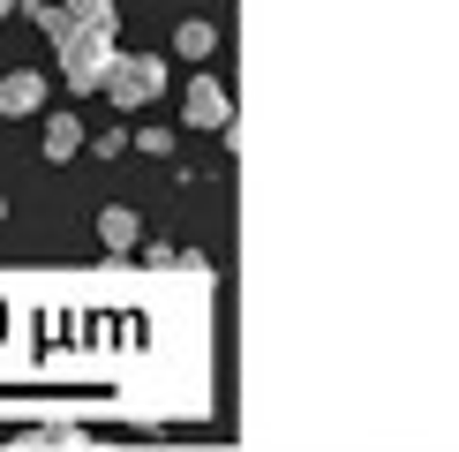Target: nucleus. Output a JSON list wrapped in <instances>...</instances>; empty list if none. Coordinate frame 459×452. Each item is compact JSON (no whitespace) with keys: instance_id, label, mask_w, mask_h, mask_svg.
Instances as JSON below:
<instances>
[{"instance_id":"nucleus-1","label":"nucleus","mask_w":459,"mask_h":452,"mask_svg":"<svg viewBox=\"0 0 459 452\" xmlns=\"http://www.w3.org/2000/svg\"><path fill=\"white\" fill-rule=\"evenodd\" d=\"M113 53H121V46H113V38H99V30H75V23H68L61 38H53V61H61V83L75 91V99H91V91L106 83Z\"/></svg>"},{"instance_id":"nucleus-2","label":"nucleus","mask_w":459,"mask_h":452,"mask_svg":"<svg viewBox=\"0 0 459 452\" xmlns=\"http://www.w3.org/2000/svg\"><path fill=\"white\" fill-rule=\"evenodd\" d=\"M159 91H166V61H159V53H113L99 99H106V106H121V113H143Z\"/></svg>"},{"instance_id":"nucleus-3","label":"nucleus","mask_w":459,"mask_h":452,"mask_svg":"<svg viewBox=\"0 0 459 452\" xmlns=\"http://www.w3.org/2000/svg\"><path fill=\"white\" fill-rule=\"evenodd\" d=\"M226 121H234V99H226V83L204 68L196 83L181 91V128H226Z\"/></svg>"},{"instance_id":"nucleus-4","label":"nucleus","mask_w":459,"mask_h":452,"mask_svg":"<svg viewBox=\"0 0 459 452\" xmlns=\"http://www.w3.org/2000/svg\"><path fill=\"white\" fill-rule=\"evenodd\" d=\"M38 106H46V75L38 68H8L0 75V121H30Z\"/></svg>"},{"instance_id":"nucleus-5","label":"nucleus","mask_w":459,"mask_h":452,"mask_svg":"<svg viewBox=\"0 0 459 452\" xmlns=\"http://www.w3.org/2000/svg\"><path fill=\"white\" fill-rule=\"evenodd\" d=\"M99 241H106L113 256H128V249L143 241V219L128 212V204H106V212H99Z\"/></svg>"},{"instance_id":"nucleus-6","label":"nucleus","mask_w":459,"mask_h":452,"mask_svg":"<svg viewBox=\"0 0 459 452\" xmlns=\"http://www.w3.org/2000/svg\"><path fill=\"white\" fill-rule=\"evenodd\" d=\"M61 15L75 30H99V38H121V8L113 0H61Z\"/></svg>"},{"instance_id":"nucleus-7","label":"nucleus","mask_w":459,"mask_h":452,"mask_svg":"<svg viewBox=\"0 0 459 452\" xmlns=\"http://www.w3.org/2000/svg\"><path fill=\"white\" fill-rule=\"evenodd\" d=\"M174 53H181V61H212V53H219V23H212V15H188V23L174 30Z\"/></svg>"},{"instance_id":"nucleus-8","label":"nucleus","mask_w":459,"mask_h":452,"mask_svg":"<svg viewBox=\"0 0 459 452\" xmlns=\"http://www.w3.org/2000/svg\"><path fill=\"white\" fill-rule=\"evenodd\" d=\"M75 151H83V121H75V113H53V121H46V159L68 166Z\"/></svg>"},{"instance_id":"nucleus-9","label":"nucleus","mask_w":459,"mask_h":452,"mask_svg":"<svg viewBox=\"0 0 459 452\" xmlns=\"http://www.w3.org/2000/svg\"><path fill=\"white\" fill-rule=\"evenodd\" d=\"M136 151H143V159H166V151H174V128H136Z\"/></svg>"},{"instance_id":"nucleus-10","label":"nucleus","mask_w":459,"mask_h":452,"mask_svg":"<svg viewBox=\"0 0 459 452\" xmlns=\"http://www.w3.org/2000/svg\"><path fill=\"white\" fill-rule=\"evenodd\" d=\"M8 8H15V0H0V15H8Z\"/></svg>"},{"instance_id":"nucleus-11","label":"nucleus","mask_w":459,"mask_h":452,"mask_svg":"<svg viewBox=\"0 0 459 452\" xmlns=\"http://www.w3.org/2000/svg\"><path fill=\"white\" fill-rule=\"evenodd\" d=\"M0 219H8V196H0Z\"/></svg>"}]
</instances>
